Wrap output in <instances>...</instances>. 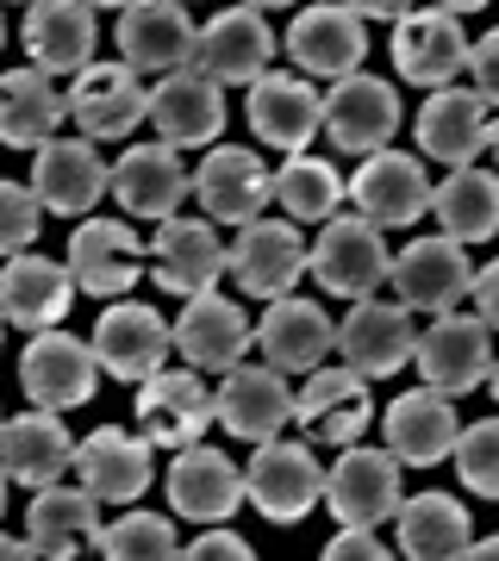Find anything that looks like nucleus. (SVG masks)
<instances>
[{"instance_id":"nucleus-1","label":"nucleus","mask_w":499,"mask_h":561,"mask_svg":"<svg viewBox=\"0 0 499 561\" xmlns=\"http://www.w3.org/2000/svg\"><path fill=\"white\" fill-rule=\"evenodd\" d=\"M387 268H394L387 238H381V225H368L362 213L325 219L319 243L306 250V275L319 280L331 300H368L381 280H387Z\"/></svg>"},{"instance_id":"nucleus-2","label":"nucleus","mask_w":499,"mask_h":561,"mask_svg":"<svg viewBox=\"0 0 499 561\" xmlns=\"http://www.w3.org/2000/svg\"><path fill=\"white\" fill-rule=\"evenodd\" d=\"M225 275L238 280L243 300L294 294L306 275V238L294 219H250L238 225V243H225Z\"/></svg>"},{"instance_id":"nucleus-3","label":"nucleus","mask_w":499,"mask_h":561,"mask_svg":"<svg viewBox=\"0 0 499 561\" xmlns=\"http://www.w3.org/2000/svg\"><path fill=\"white\" fill-rule=\"evenodd\" d=\"M20 387H25V400L44 405V412L88 405V400H94V387H100L94 343L69 337L63 324H50V331H32V343H25V356H20Z\"/></svg>"},{"instance_id":"nucleus-4","label":"nucleus","mask_w":499,"mask_h":561,"mask_svg":"<svg viewBox=\"0 0 499 561\" xmlns=\"http://www.w3.org/2000/svg\"><path fill=\"white\" fill-rule=\"evenodd\" d=\"M399 456L394 449H362V443H343V456L331 461L325 474V500L331 518L350 524V530H375L399 512Z\"/></svg>"},{"instance_id":"nucleus-5","label":"nucleus","mask_w":499,"mask_h":561,"mask_svg":"<svg viewBox=\"0 0 499 561\" xmlns=\"http://www.w3.org/2000/svg\"><path fill=\"white\" fill-rule=\"evenodd\" d=\"M243 500L257 505L269 524H299L313 505L325 500V468L306 443H257L250 474H243Z\"/></svg>"},{"instance_id":"nucleus-6","label":"nucleus","mask_w":499,"mask_h":561,"mask_svg":"<svg viewBox=\"0 0 499 561\" xmlns=\"http://www.w3.org/2000/svg\"><path fill=\"white\" fill-rule=\"evenodd\" d=\"M412 362H419L424 387H438V393H468V387L487 381V368H494V331L480 324V312H431V331L412 343Z\"/></svg>"},{"instance_id":"nucleus-7","label":"nucleus","mask_w":499,"mask_h":561,"mask_svg":"<svg viewBox=\"0 0 499 561\" xmlns=\"http://www.w3.org/2000/svg\"><path fill=\"white\" fill-rule=\"evenodd\" d=\"M120 62L138 69V76H175L194 62V44H200V25L188 20V0H132L120 13Z\"/></svg>"},{"instance_id":"nucleus-8","label":"nucleus","mask_w":499,"mask_h":561,"mask_svg":"<svg viewBox=\"0 0 499 561\" xmlns=\"http://www.w3.org/2000/svg\"><path fill=\"white\" fill-rule=\"evenodd\" d=\"M294 419H299V437L319 443V449H343V443H362L368 419H375V400H368V381L356 368H313L306 387L294 393Z\"/></svg>"},{"instance_id":"nucleus-9","label":"nucleus","mask_w":499,"mask_h":561,"mask_svg":"<svg viewBox=\"0 0 499 561\" xmlns=\"http://www.w3.org/2000/svg\"><path fill=\"white\" fill-rule=\"evenodd\" d=\"M188 194H200L206 219L250 225V219H262V206L275 201V175H269L262 150L225 144V150H206V157H200V169L188 175Z\"/></svg>"},{"instance_id":"nucleus-10","label":"nucleus","mask_w":499,"mask_h":561,"mask_svg":"<svg viewBox=\"0 0 499 561\" xmlns=\"http://www.w3.org/2000/svg\"><path fill=\"white\" fill-rule=\"evenodd\" d=\"M169 350H175V337H169L162 312L157 306H144V300H125V294L106 306L100 324H94L100 375H113V381H125V387L150 381L162 362H169Z\"/></svg>"},{"instance_id":"nucleus-11","label":"nucleus","mask_w":499,"mask_h":561,"mask_svg":"<svg viewBox=\"0 0 499 561\" xmlns=\"http://www.w3.org/2000/svg\"><path fill=\"white\" fill-rule=\"evenodd\" d=\"M399 81L412 88H450V81L468 69V38H462V20L443 13V7H412L394 20V44H387Z\"/></svg>"},{"instance_id":"nucleus-12","label":"nucleus","mask_w":499,"mask_h":561,"mask_svg":"<svg viewBox=\"0 0 499 561\" xmlns=\"http://www.w3.org/2000/svg\"><path fill=\"white\" fill-rule=\"evenodd\" d=\"M150 280H157L162 294H175V300H194V294H213L225 275V243L219 231L206 219H169L157 225V238H150V256H144Z\"/></svg>"},{"instance_id":"nucleus-13","label":"nucleus","mask_w":499,"mask_h":561,"mask_svg":"<svg viewBox=\"0 0 499 561\" xmlns=\"http://www.w3.org/2000/svg\"><path fill=\"white\" fill-rule=\"evenodd\" d=\"M350 206L381 231L399 225H419L431 213V181H424L419 157H399V150H368L350 175Z\"/></svg>"},{"instance_id":"nucleus-14","label":"nucleus","mask_w":499,"mask_h":561,"mask_svg":"<svg viewBox=\"0 0 499 561\" xmlns=\"http://www.w3.org/2000/svg\"><path fill=\"white\" fill-rule=\"evenodd\" d=\"M132 405H138V424L150 437V449H188L213 424V393H206L200 368H157L150 381H138Z\"/></svg>"},{"instance_id":"nucleus-15","label":"nucleus","mask_w":499,"mask_h":561,"mask_svg":"<svg viewBox=\"0 0 499 561\" xmlns=\"http://www.w3.org/2000/svg\"><path fill=\"white\" fill-rule=\"evenodd\" d=\"M319 131L338 144V150H350V157L387 150L394 131H399V94L381 76L350 69V76H338V88L325 94V125Z\"/></svg>"},{"instance_id":"nucleus-16","label":"nucleus","mask_w":499,"mask_h":561,"mask_svg":"<svg viewBox=\"0 0 499 561\" xmlns=\"http://www.w3.org/2000/svg\"><path fill=\"white\" fill-rule=\"evenodd\" d=\"M69 119L81 125V138H132L150 119V88L125 62H88L69 88Z\"/></svg>"},{"instance_id":"nucleus-17","label":"nucleus","mask_w":499,"mask_h":561,"mask_svg":"<svg viewBox=\"0 0 499 561\" xmlns=\"http://www.w3.org/2000/svg\"><path fill=\"white\" fill-rule=\"evenodd\" d=\"M394 294L406 312H450V306L468 300V280H475V262L456 238H419L406 243L387 268Z\"/></svg>"},{"instance_id":"nucleus-18","label":"nucleus","mask_w":499,"mask_h":561,"mask_svg":"<svg viewBox=\"0 0 499 561\" xmlns=\"http://www.w3.org/2000/svg\"><path fill=\"white\" fill-rule=\"evenodd\" d=\"M50 219H81L106 194V162L94 138H50L32 150V181H25Z\"/></svg>"},{"instance_id":"nucleus-19","label":"nucleus","mask_w":499,"mask_h":561,"mask_svg":"<svg viewBox=\"0 0 499 561\" xmlns=\"http://www.w3.org/2000/svg\"><path fill=\"white\" fill-rule=\"evenodd\" d=\"M269 62H275V32L257 7H225L194 44V69L219 88H250L257 76H269Z\"/></svg>"},{"instance_id":"nucleus-20","label":"nucleus","mask_w":499,"mask_h":561,"mask_svg":"<svg viewBox=\"0 0 499 561\" xmlns=\"http://www.w3.org/2000/svg\"><path fill=\"white\" fill-rule=\"evenodd\" d=\"M213 419L231 431L238 443H269L294 424V387L281 368H225V387L213 393Z\"/></svg>"},{"instance_id":"nucleus-21","label":"nucleus","mask_w":499,"mask_h":561,"mask_svg":"<svg viewBox=\"0 0 499 561\" xmlns=\"http://www.w3.org/2000/svg\"><path fill=\"white\" fill-rule=\"evenodd\" d=\"M106 194L125 206V219L162 225L169 213H181L188 201V169H181L175 144H132L113 169H106Z\"/></svg>"},{"instance_id":"nucleus-22","label":"nucleus","mask_w":499,"mask_h":561,"mask_svg":"<svg viewBox=\"0 0 499 561\" xmlns=\"http://www.w3.org/2000/svg\"><path fill=\"white\" fill-rule=\"evenodd\" d=\"M69 275H76V294H94V300H120L132 294L144 275V243L125 219H88L76 225L69 238Z\"/></svg>"},{"instance_id":"nucleus-23","label":"nucleus","mask_w":499,"mask_h":561,"mask_svg":"<svg viewBox=\"0 0 499 561\" xmlns=\"http://www.w3.org/2000/svg\"><path fill=\"white\" fill-rule=\"evenodd\" d=\"M412 343H419V331H412V312L399 300H356L350 319L338 324V350L362 381L399 375V368L412 362Z\"/></svg>"},{"instance_id":"nucleus-24","label":"nucleus","mask_w":499,"mask_h":561,"mask_svg":"<svg viewBox=\"0 0 499 561\" xmlns=\"http://www.w3.org/2000/svg\"><path fill=\"white\" fill-rule=\"evenodd\" d=\"M150 125H157L162 144L175 150H200L225 131V88L213 76H200L194 62L175 69V76H157L150 88Z\"/></svg>"},{"instance_id":"nucleus-25","label":"nucleus","mask_w":499,"mask_h":561,"mask_svg":"<svg viewBox=\"0 0 499 561\" xmlns=\"http://www.w3.org/2000/svg\"><path fill=\"white\" fill-rule=\"evenodd\" d=\"M76 306V275L69 262H50V256H20L0 262V319L20 324V331H50V324L69 319Z\"/></svg>"},{"instance_id":"nucleus-26","label":"nucleus","mask_w":499,"mask_h":561,"mask_svg":"<svg viewBox=\"0 0 499 561\" xmlns=\"http://www.w3.org/2000/svg\"><path fill=\"white\" fill-rule=\"evenodd\" d=\"M257 350L269 356V368L281 375H313L331 350H338V324L319 300H294V294H275L269 312L257 324Z\"/></svg>"},{"instance_id":"nucleus-27","label":"nucleus","mask_w":499,"mask_h":561,"mask_svg":"<svg viewBox=\"0 0 499 561\" xmlns=\"http://www.w3.org/2000/svg\"><path fill=\"white\" fill-rule=\"evenodd\" d=\"M325 125V94H313L306 76H257L250 81V138L269 150H306Z\"/></svg>"},{"instance_id":"nucleus-28","label":"nucleus","mask_w":499,"mask_h":561,"mask_svg":"<svg viewBox=\"0 0 499 561\" xmlns=\"http://www.w3.org/2000/svg\"><path fill=\"white\" fill-rule=\"evenodd\" d=\"M287 57L299 62V76H350L368 57V32H362V13H350L343 0H325V7H299V20L287 25Z\"/></svg>"},{"instance_id":"nucleus-29","label":"nucleus","mask_w":499,"mask_h":561,"mask_svg":"<svg viewBox=\"0 0 499 561\" xmlns=\"http://www.w3.org/2000/svg\"><path fill=\"white\" fill-rule=\"evenodd\" d=\"M169 337H175V350H181L188 368H200V375H225V368H238L243 350H250V319H243L238 300L194 294V300L181 306V319L169 324Z\"/></svg>"},{"instance_id":"nucleus-30","label":"nucleus","mask_w":499,"mask_h":561,"mask_svg":"<svg viewBox=\"0 0 499 561\" xmlns=\"http://www.w3.org/2000/svg\"><path fill=\"white\" fill-rule=\"evenodd\" d=\"M162 486H169L175 518H194V524H225L243 505V468L225 449H206V443H188Z\"/></svg>"},{"instance_id":"nucleus-31","label":"nucleus","mask_w":499,"mask_h":561,"mask_svg":"<svg viewBox=\"0 0 499 561\" xmlns=\"http://www.w3.org/2000/svg\"><path fill=\"white\" fill-rule=\"evenodd\" d=\"M76 468V437L63 431L57 412H44V405H32V412H20V419H0V474L20 486H50L63 481Z\"/></svg>"},{"instance_id":"nucleus-32","label":"nucleus","mask_w":499,"mask_h":561,"mask_svg":"<svg viewBox=\"0 0 499 561\" xmlns=\"http://www.w3.org/2000/svg\"><path fill=\"white\" fill-rule=\"evenodd\" d=\"M25 50H32V69L44 76H81L94 62V7L88 0H32L25 13Z\"/></svg>"},{"instance_id":"nucleus-33","label":"nucleus","mask_w":499,"mask_h":561,"mask_svg":"<svg viewBox=\"0 0 499 561\" xmlns=\"http://www.w3.org/2000/svg\"><path fill=\"white\" fill-rule=\"evenodd\" d=\"M76 468H81V486L100 505H132V500H144L157 461H150V437H132L120 424H100L88 443H76Z\"/></svg>"},{"instance_id":"nucleus-34","label":"nucleus","mask_w":499,"mask_h":561,"mask_svg":"<svg viewBox=\"0 0 499 561\" xmlns=\"http://www.w3.org/2000/svg\"><path fill=\"white\" fill-rule=\"evenodd\" d=\"M387 449L399 456V468H438L450 456V443H456V400L438 393V387H412V393H399L387 405Z\"/></svg>"},{"instance_id":"nucleus-35","label":"nucleus","mask_w":499,"mask_h":561,"mask_svg":"<svg viewBox=\"0 0 499 561\" xmlns=\"http://www.w3.org/2000/svg\"><path fill=\"white\" fill-rule=\"evenodd\" d=\"M63 119H69V94H57V76H44L32 62L0 76V144L7 150L50 144Z\"/></svg>"},{"instance_id":"nucleus-36","label":"nucleus","mask_w":499,"mask_h":561,"mask_svg":"<svg viewBox=\"0 0 499 561\" xmlns=\"http://www.w3.org/2000/svg\"><path fill=\"white\" fill-rule=\"evenodd\" d=\"M100 537V500L88 486H38V500L25 505V542H32V556H81L88 542Z\"/></svg>"},{"instance_id":"nucleus-37","label":"nucleus","mask_w":499,"mask_h":561,"mask_svg":"<svg viewBox=\"0 0 499 561\" xmlns=\"http://www.w3.org/2000/svg\"><path fill=\"white\" fill-rule=\"evenodd\" d=\"M419 150L450 162V169L475 162L487 150V101L475 88H456V81L431 88V101L419 106Z\"/></svg>"},{"instance_id":"nucleus-38","label":"nucleus","mask_w":499,"mask_h":561,"mask_svg":"<svg viewBox=\"0 0 499 561\" xmlns=\"http://www.w3.org/2000/svg\"><path fill=\"white\" fill-rule=\"evenodd\" d=\"M431 213H438L443 238H456V243L499 238V175L494 169H475V162L450 169V181L431 187Z\"/></svg>"},{"instance_id":"nucleus-39","label":"nucleus","mask_w":499,"mask_h":561,"mask_svg":"<svg viewBox=\"0 0 499 561\" xmlns=\"http://www.w3.org/2000/svg\"><path fill=\"white\" fill-rule=\"evenodd\" d=\"M399 518V556L412 561H443V556H462L468 549V505L450 500V493H419L394 512Z\"/></svg>"},{"instance_id":"nucleus-40","label":"nucleus","mask_w":499,"mask_h":561,"mask_svg":"<svg viewBox=\"0 0 499 561\" xmlns=\"http://www.w3.org/2000/svg\"><path fill=\"white\" fill-rule=\"evenodd\" d=\"M275 201L287 206L294 225H325V219H338V206L350 201V187H343V175H338L331 157L294 150V157L275 169Z\"/></svg>"},{"instance_id":"nucleus-41","label":"nucleus","mask_w":499,"mask_h":561,"mask_svg":"<svg viewBox=\"0 0 499 561\" xmlns=\"http://www.w3.org/2000/svg\"><path fill=\"white\" fill-rule=\"evenodd\" d=\"M94 542H100L106 561H169V556H181L175 524L157 518V512H125V518L106 524Z\"/></svg>"},{"instance_id":"nucleus-42","label":"nucleus","mask_w":499,"mask_h":561,"mask_svg":"<svg viewBox=\"0 0 499 561\" xmlns=\"http://www.w3.org/2000/svg\"><path fill=\"white\" fill-rule=\"evenodd\" d=\"M450 456H456V481L468 486L475 500H499V412L468 424V431H456Z\"/></svg>"},{"instance_id":"nucleus-43","label":"nucleus","mask_w":499,"mask_h":561,"mask_svg":"<svg viewBox=\"0 0 499 561\" xmlns=\"http://www.w3.org/2000/svg\"><path fill=\"white\" fill-rule=\"evenodd\" d=\"M38 225H44L38 194H32L25 181H0V256H20V250H32Z\"/></svg>"},{"instance_id":"nucleus-44","label":"nucleus","mask_w":499,"mask_h":561,"mask_svg":"<svg viewBox=\"0 0 499 561\" xmlns=\"http://www.w3.org/2000/svg\"><path fill=\"white\" fill-rule=\"evenodd\" d=\"M181 556H194V561H250V556H257V549H250V542H243V537H231L225 524H213V530H200V537L188 542Z\"/></svg>"},{"instance_id":"nucleus-45","label":"nucleus","mask_w":499,"mask_h":561,"mask_svg":"<svg viewBox=\"0 0 499 561\" xmlns=\"http://www.w3.org/2000/svg\"><path fill=\"white\" fill-rule=\"evenodd\" d=\"M394 549L387 542H375V530H350V524H338V537L325 542V561H387Z\"/></svg>"},{"instance_id":"nucleus-46","label":"nucleus","mask_w":499,"mask_h":561,"mask_svg":"<svg viewBox=\"0 0 499 561\" xmlns=\"http://www.w3.org/2000/svg\"><path fill=\"white\" fill-rule=\"evenodd\" d=\"M468 69H475V94L494 106L499 101V32H487L480 44H468Z\"/></svg>"},{"instance_id":"nucleus-47","label":"nucleus","mask_w":499,"mask_h":561,"mask_svg":"<svg viewBox=\"0 0 499 561\" xmlns=\"http://www.w3.org/2000/svg\"><path fill=\"white\" fill-rule=\"evenodd\" d=\"M468 300H475L480 324H487V331H499V262L475 268V280H468Z\"/></svg>"},{"instance_id":"nucleus-48","label":"nucleus","mask_w":499,"mask_h":561,"mask_svg":"<svg viewBox=\"0 0 499 561\" xmlns=\"http://www.w3.org/2000/svg\"><path fill=\"white\" fill-rule=\"evenodd\" d=\"M350 13H362V20H399V13H412L419 0H343Z\"/></svg>"},{"instance_id":"nucleus-49","label":"nucleus","mask_w":499,"mask_h":561,"mask_svg":"<svg viewBox=\"0 0 499 561\" xmlns=\"http://www.w3.org/2000/svg\"><path fill=\"white\" fill-rule=\"evenodd\" d=\"M462 556H475V561H499V537H468V549H462Z\"/></svg>"},{"instance_id":"nucleus-50","label":"nucleus","mask_w":499,"mask_h":561,"mask_svg":"<svg viewBox=\"0 0 499 561\" xmlns=\"http://www.w3.org/2000/svg\"><path fill=\"white\" fill-rule=\"evenodd\" d=\"M25 556H32V542H20V537L0 530V561H25Z\"/></svg>"},{"instance_id":"nucleus-51","label":"nucleus","mask_w":499,"mask_h":561,"mask_svg":"<svg viewBox=\"0 0 499 561\" xmlns=\"http://www.w3.org/2000/svg\"><path fill=\"white\" fill-rule=\"evenodd\" d=\"M438 7H443V13H456V20H462V13H480L487 0H438Z\"/></svg>"},{"instance_id":"nucleus-52","label":"nucleus","mask_w":499,"mask_h":561,"mask_svg":"<svg viewBox=\"0 0 499 561\" xmlns=\"http://www.w3.org/2000/svg\"><path fill=\"white\" fill-rule=\"evenodd\" d=\"M487 150L499 157V119H487Z\"/></svg>"},{"instance_id":"nucleus-53","label":"nucleus","mask_w":499,"mask_h":561,"mask_svg":"<svg viewBox=\"0 0 499 561\" xmlns=\"http://www.w3.org/2000/svg\"><path fill=\"white\" fill-rule=\"evenodd\" d=\"M250 7H257V13H269V7H299V0H250Z\"/></svg>"},{"instance_id":"nucleus-54","label":"nucleus","mask_w":499,"mask_h":561,"mask_svg":"<svg viewBox=\"0 0 499 561\" xmlns=\"http://www.w3.org/2000/svg\"><path fill=\"white\" fill-rule=\"evenodd\" d=\"M487 387H494V400H499V362H494V368H487Z\"/></svg>"},{"instance_id":"nucleus-55","label":"nucleus","mask_w":499,"mask_h":561,"mask_svg":"<svg viewBox=\"0 0 499 561\" xmlns=\"http://www.w3.org/2000/svg\"><path fill=\"white\" fill-rule=\"evenodd\" d=\"M88 7H132V0H88Z\"/></svg>"},{"instance_id":"nucleus-56","label":"nucleus","mask_w":499,"mask_h":561,"mask_svg":"<svg viewBox=\"0 0 499 561\" xmlns=\"http://www.w3.org/2000/svg\"><path fill=\"white\" fill-rule=\"evenodd\" d=\"M0 512H7V474H0Z\"/></svg>"},{"instance_id":"nucleus-57","label":"nucleus","mask_w":499,"mask_h":561,"mask_svg":"<svg viewBox=\"0 0 499 561\" xmlns=\"http://www.w3.org/2000/svg\"><path fill=\"white\" fill-rule=\"evenodd\" d=\"M0 44H7V20H0Z\"/></svg>"},{"instance_id":"nucleus-58","label":"nucleus","mask_w":499,"mask_h":561,"mask_svg":"<svg viewBox=\"0 0 499 561\" xmlns=\"http://www.w3.org/2000/svg\"><path fill=\"white\" fill-rule=\"evenodd\" d=\"M0 331H7V319H0Z\"/></svg>"}]
</instances>
